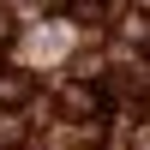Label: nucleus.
<instances>
[{"mask_svg": "<svg viewBox=\"0 0 150 150\" xmlns=\"http://www.w3.org/2000/svg\"><path fill=\"white\" fill-rule=\"evenodd\" d=\"M60 114L90 120V114H96V90H84V84H66V90H60Z\"/></svg>", "mask_w": 150, "mask_h": 150, "instance_id": "1", "label": "nucleus"}, {"mask_svg": "<svg viewBox=\"0 0 150 150\" xmlns=\"http://www.w3.org/2000/svg\"><path fill=\"white\" fill-rule=\"evenodd\" d=\"M30 102V72H0V108H24Z\"/></svg>", "mask_w": 150, "mask_h": 150, "instance_id": "2", "label": "nucleus"}, {"mask_svg": "<svg viewBox=\"0 0 150 150\" xmlns=\"http://www.w3.org/2000/svg\"><path fill=\"white\" fill-rule=\"evenodd\" d=\"M138 150H150V126H144V132H138Z\"/></svg>", "mask_w": 150, "mask_h": 150, "instance_id": "3", "label": "nucleus"}, {"mask_svg": "<svg viewBox=\"0 0 150 150\" xmlns=\"http://www.w3.org/2000/svg\"><path fill=\"white\" fill-rule=\"evenodd\" d=\"M138 6H144V12H150V0H138Z\"/></svg>", "mask_w": 150, "mask_h": 150, "instance_id": "4", "label": "nucleus"}]
</instances>
